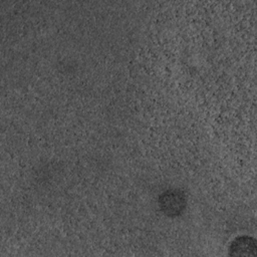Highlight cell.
<instances>
[{
  "instance_id": "6da1fadb",
  "label": "cell",
  "mask_w": 257,
  "mask_h": 257,
  "mask_svg": "<svg viewBox=\"0 0 257 257\" xmlns=\"http://www.w3.org/2000/svg\"><path fill=\"white\" fill-rule=\"evenodd\" d=\"M256 251V243L252 237L240 236L236 238L230 247V254L237 256L254 255Z\"/></svg>"
}]
</instances>
